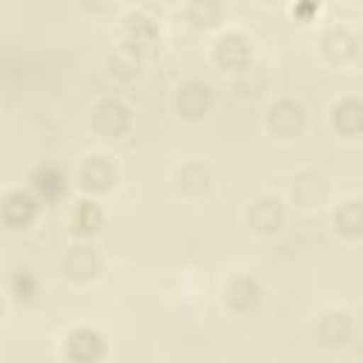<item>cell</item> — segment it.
<instances>
[{"instance_id":"obj_1","label":"cell","mask_w":363,"mask_h":363,"mask_svg":"<svg viewBox=\"0 0 363 363\" xmlns=\"http://www.w3.org/2000/svg\"><path fill=\"white\" fill-rule=\"evenodd\" d=\"M213 57L224 71H244L250 65V60H252V45H250V40L244 34H224L216 43Z\"/></svg>"},{"instance_id":"obj_2","label":"cell","mask_w":363,"mask_h":363,"mask_svg":"<svg viewBox=\"0 0 363 363\" xmlns=\"http://www.w3.org/2000/svg\"><path fill=\"white\" fill-rule=\"evenodd\" d=\"M267 125H269V130H272L275 136H295V133L303 130V125H306V113H303V108H301L298 102H292V99H281V102H275V105L269 108V113H267Z\"/></svg>"},{"instance_id":"obj_3","label":"cell","mask_w":363,"mask_h":363,"mask_svg":"<svg viewBox=\"0 0 363 363\" xmlns=\"http://www.w3.org/2000/svg\"><path fill=\"white\" fill-rule=\"evenodd\" d=\"M94 128L105 139H116V136H122L130 128V111L122 102H116V99H105L94 111Z\"/></svg>"},{"instance_id":"obj_4","label":"cell","mask_w":363,"mask_h":363,"mask_svg":"<svg viewBox=\"0 0 363 363\" xmlns=\"http://www.w3.org/2000/svg\"><path fill=\"white\" fill-rule=\"evenodd\" d=\"M213 105V91L204 82H184L176 91V111L187 119H199Z\"/></svg>"},{"instance_id":"obj_5","label":"cell","mask_w":363,"mask_h":363,"mask_svg":"<svg viewBox=\"0 0 363 363\" xmlns=\"http://www.w3.org/2000/svg\"><path fill=\"white\" fill-rule=\"evenodd\" d=\"M247 221L255 233H278L281 224H284V207L278 199H269V196H261L252 201L250 213H247Z\"/></svg>"},{"instance_id":"obj_6","label":"cell","mask_w":363,"mask_h":363,"mask_svg":"<svg viewBox=\"0 0 363 363\" xmlns=\"http://www.w3.org/2000/svg\"><path fill=\"white\" fill-rule=\"evenodd\" d=\"M62 269L71 281H91V278L99 275L102 261L91 247H71L65 261H62Z\"/></svg>"},{"instance_id":"obj_7","label":"cell","mask_w":363,"mask_h":363,"mask_svg":"<svg viewBox=\"0 0 363 363\" xmlns=\"http://www.w3.org/2000/svg\"><path fill=\"white\" fill-rule=\"evenodd\" d=\"M37 216V199L26 190H11L3 199V221L9 227H26Z\"/></svg>"},{"instance_id":"obj_8","label":"cell","mask_w":363,"mask_h":363,"mask_svg":"<svg viewBox=\"0 0 363 363\" xmlns=\"http://www.w3.org/2000/svg\"><path fill=\"white\" fill-rule=\"evenodd\" d=\"M65 354H68L71 360H82V363L99 360V357L105 354V340H102V335L94 332V329H77V332L68 337V343H65Z\"/></svg>"},{"instance_id":"obj_9","label":"cell","mask_w":363,"mask_h":363,"mask_svg":"<svg viewBox=\"0 0 363 363\" xmlns=\"http://www.w3.org/2000/svg\"><path fill=\"white\" fill-rule=\"evenodd\" d=\"M113 179H116V170H113V164H111L105 156H91V159H85V164H82V170H79L82 187H85V190H94V193L108 190V187L113 184Z\"/></svg>"},{"instance_id":"obj_10","label":"cell","mask_w":363,"mask_h":363,"mask_svg":"<svg viewBox=\"0 0 363 363\" xmlns=\"http://www.w3.org/2000/svg\"><path fill=\"white\" fill-rule=\"evenodd\" d=\"M292 199L301 207H315L326 199V182L320 173H301L292 184Z\"/></svg>"},{"instance_id":"obj_11","label":"cell","mask_w":363,"mask_h":363,"mask_svg":"<svg viewBox=\"0 0 363 363\" xmlns=\"http://www.w3.org/2000/svg\"><path fill=\"white\" fill-rule=\"evenodd\" d=\"M318 335L329 346H343L352 340V318L346 312H329L318 323Z\"/></svg>"},{"instance_id":"obj_12","label":"cell","mask_w":363,"mask_h":363,"mask_svg":"<svg viewBox=\"0 0 363 363\" xmlns=\"http://www.w3.org/2000/svg\"><path fill=\"white\" fill-rule=\"evenodd\" d=\"M258 301H261V286L252 278H235L227 286V303L235 312H250L258 306Z\"/></svg>"},{"instance_id":"obj_13","label":"cell","mask_w":363,"mask_h":363,"mask_svg":"<svg viewBox=\"0 0 363 363\" xmlns=\"http://www.w3.org/2000/svg\"><path fill=\"white\" fill-rule=\"evenodd\" d=\"M31 184H34V190H37L45 201H54V199H60L62 190H65V176H62L54 164H40V167L31 173Z\"/></svg>"},{"instance_id":"obj_14","label":"cell","mask_w":363,"mask_h":363,"mask_svg":"<svg viewBox=\"0 0 363 363\" xmlns=\"http://www.w3.org/2000/svg\"><path fill=\"white\" fill-rule=\"evenodd\" d=\"M332 125L340 133H360L363 130V102L360 99H343L332 111Z\"/></svg>"},{"instance_id":"obj_15","label":"cell","mask_w":363,"mask_h":363,"mask_svg":"<svg viewBox=\"0 0 363 363\" xmlns=\"http://www.w3.org/2000/svg\"><path fill=\"white\" fill-rule=\"evenodd\" d=\"M99 227H102V210H99L94 201L82 199V201H77V204L71 207V230H74V233L91 235V233H96Z\"/></svg>"},{"instance_id":"obj_16","label":"cell","mask_w":363,"mask_h":363,"mask_svg":"<svg viewBox=\"0 0 363 363\" xmlns=\"http://www.w3.org/2000/svg\"><path fill=\"white\" fill-rule=\"evenodd\" d=\"M125 37H128V45H133L136 51H145L156 43V23L147 20L145 14H130L125 26Z\"/></svg>"},{"instance_id":"obj_17","label":"cell","mask_w":363,"mask_h":363,"mask_svg":"<svg viewBox=\"0 0 363 363\" xmlns=\"http://www.w3.org/2000/svg\"><path fill=\"white\" fill-rule=\"evenodd\" d=\"M354 51H357V43H354V37H352L346 28H329V31L323 34V54H326L332 62H343V60H349Z\"/></svg>"},{"instance_id":"obj_18","label":"cell","mask_w":363,"mask_h":363,"mask_svg":"<svg viewBox=\"0 0 363 363\" xmlns=\"http://www.w3.org/2000/svg\"><path fill=\"white\" fill-rule=\"evenodd\" d=\"M335 227L346 238L363 235V201H346L335 210Z\"/></svg>"},{"instance_id":"obj_19","label":"cell","mask_w":363,"mask_h":363,"mask_svg":"<svg viewBox=\"0 0 363 363\" xmlns=\"http://www.w3.org/2000/svg\"><path fill=\"white\" fill-rule=\"evenodd\" d=\"M187 20L196 28H213L221 20V3L218 0H190Z\"/></svg>"},{"instance_id":"obj_20","label":"cell","mask_w":363,"mask_h":363,"mask_svg":"<svg viewBox=\"0 0 363 363\" xmlns=\"http://www.w3.org/2000/svg\"><path fill=\"white\" fill-rule=\"evenodd\" d=\"M139 62H142V51H136L133 45H122L119 51H113L111 57V74H116L119 79H130L139 74Z\"/></svg>"},{"instance_id":"obj_21","label":"cell","mask_w":363,"mask_h":363,"mask_svg":"<svg viewBox=\"0 0 363 363\" xmlns=\"http://www.w3.org/2000/svg\"><path fill=\"white\" fill-rule=\"evenodd\" d=\"M179 187L184 190V193H193V196H199V193H204L207 187H210V170L204 167V164H184L182 170H179Z\"/></svg>"},{"instance_id":"obj_22","label":"cell","mask_w":363,"mask_h":363,"mask_svg":"<svg viewBox=\"0 0 363 363\" xmlns=\"http://www.w3.org/2000/svg\"><path fill=\"white\" fill-rule=\"evenodd\" d=\"M11 292H14L20 301H31V298L37 295V281H34V275L26 272V269H17V272L11 275Z\"/></svg>"},{"instance_id":"obj_23","label":"cell","mask_w":363,"mask_h":363,"mask_svg":"<svg viewBox=\"0 0 363 363\" xmlns=\"http://www.w3.org/2000/svg\"><path fill=\"white\" fill-rule=\"evenodd\" d=\"M244 71H247V74H244V79L235 82V88H238L241 94H258L261 85H264V74H261L258 68H244Z\"/></svg>"},{"instance_id":"obj_24","label":"cell","mask_w":363,"mask_h":363,"mask_svg":"<svg viewBox=\"0 0 363 363\" xmlns=\"http://www.w3.org/2000/svg\"><path fill=\"white\" fill-rule=\"evenodd\" d=\"M318 6H320V0H301V3L295 6V17H309Z\"/></svg>"},{"instance_id":"obj_25","label":"cell","mask_w":363,"mask_h":363,"mask_svg":"<svg viewBox=\"0 0 363 363\" xmlns=\"http://www.w3.org/2000/svg\"><path fill=\"white\" fill-rule=\"evenodd\" d=\"M360 57H363V43H360Z\"/></svg>"}]
</instances>
